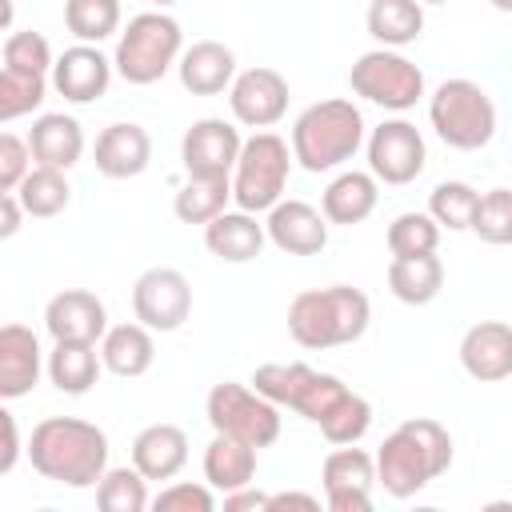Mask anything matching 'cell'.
Segmentation results:
<instances>
[{
	"instance_id": "obj_41",
	"label": "cell",
	"mask_w": 512,
	"mask_h": 512,
	"mask_svg": "<svg viewBox=\"0 0 512 512\" xmlns=\"http://www.w3.org/2000/svg\"><path fill=\"white\" fill-rule=\"evenodd\" d=\"M52 64H56L52 44H48L40 32L24 28V32H12V36L4 40V68H24V72H44V76H52Z\"/></svg>"
},
{
	"instance_id": "obj_26",
	"label": "cell",
	"mask_w": 512,
	"mask_h": 512,
	"mask_svg": "<svg viewBox=\"0 0 512 512\" xmlns=\"http://www.w3.org/2000/svg\"><path fill=\"white\" fill-rule=\"evenodd\" d=\"M100 360L112 376L120 380H136L152 368L156 360V340H152V328L140 324V320H124V324H112L100 340Z\"/></svg>"
},
{
	"instance_id": "obj_25",
	"label": "cell",
	"mask_w": 512,
	"mask_h": 512,
	"mask_svg": "<svg viewBox=\"0 0 512 512\" xmlns=\"http://www.w3.org/2000/svg\"><path fill=\"white\" fill-rule=\"evenodd\" d=\"M376 200H380V180L372 172L348 168V172L328 180V188L320 196V212L328 216V224L352 228V224H364L376 212Z\"/></svg>"
},
{
	"instance_id": "obj_8",
	"label": "cell",
	"mask_w": 512,
	"mask_h": 512,
	"mask_svg": "<svg viewBox=\"0 0 512 512\" xmlns=\"http://www.w3.org/2000/svg\"><path fill=\"white\" fill-rule=\"evenodd\" d=\"M248 384L256 392H264L272 404L292 408L308 424H320L348 396V384L340 376L320 372V368H308L300 360H292V364H260Z\"/></svg>"
},
{
	"instance_id": "obj_44",
	"label": "cell",
	"mask_w": 512,
	"mask_h": 512,
	"mask_svg": "<svg viewBox=\"0 0 512 512\" xmlns=\"http://www.w3.org/2000/svg\"><path fill=\"white\" fill-rule=\"evenodd\" d=\"M0 428H4V452H0V476H8L20 460V432H16V416L8 408H0Z\"/></svg>"
},
{
	"instance_id": "obj_49",
	"label": "cell",
	"mask_w": 512,
	"mask_h": 512,
	"mask_svg": "<svg viewBox=\"0 0 512 512\" xmlns=\"http://www.w3.org/2000/svg\"><path fill=\"white\" fill-rule=\"evenodd\" d=\"M148 4H156V8H168V4H176V0H148Z\"/></svg>"
},
{
	"instance_id": "obj_48",
	"label": "cell",
	"mask_w": 512,
	"mask_h": 512,
	"mask_svg": "<svg viewBox=\"0 0 512 512\" xmlns=\"http://www.w3.org/2000/svg\"><path fill=\"white\" fill-rule=\"evenodd\" d=\"M496 12H512V0H488Z\"/></svg>"
},
{
	"instance_id": "obj_30",
	"label": "cell",
	"mask_w": 512,
	"mask_h": 512,
	"mask_svg": "<svg viewBox=\"0 0 512 512\" xmlns=\"http://www.w3.org/2000/svg\"><path fill=\"white\" fill-rule=\"evenodd\" d=\"M444 288V264L436 252H424V256H392L388 264V292L400 300V304H432Z\"/></svg>"
},
{
	"instance_id": "obj_14",
	"label": "cell",
	"mask_w": 512,
	"mask_h": 512,
	"mask_svg": "<svg viewBox=\"0 0 512 512\" xmlns=\"http://www.w3.org/2000/svg\"><path fill=\"white\" fill-rule=\"evenodd\" d=\"M320 480L332 512H368L376 484V456L356 444H336L320 464Z\"/></svg>"
},
{
	"instance_id": "obj_20",
	"label": "cell",
	"mask_w": 512,
	"mask_h": 512,
	"mask_svg": "<svg viewBox=\"0 0 512 512\" xmlns=\"http://www.w3.org/2000/svg\"><path fill=\"white\" fill-rule=\"evenodd\" d=\"M92 160H96V172L100 176H108V180H132L152 160V136H148V128H140L132 120H116V124L100 128V136L92 144Z\"/></svg>"
},
{
	"instance_id": "obj_46",
	"label": "cell",
	"mask_w": 512,
	"mask_h": 512,
	"mask_svg": "<svg viewBox=\"0 0 512 512\" xmlns=\"http://www.w3.org/2000/svg\"><path fill=\"white\" fill-rule=\"evenodd\" d=\"M20 216H28L20 196L16 192H0V240H12L20 232Z\"/></svg>"
},
{
	"instance_id": "obj_34",
	"label": "cell",
	"mask_w": 512,
	"mask_h": 512,
	"mask_svg": "<svg viewBox=\"0 0 512 512\" xmlns=\"http://www.w3.org/2000/svg\"><path fill=\"white\" fill-rule=\"evenodd\" d=\"M476 208H480V192L468 180H440L428 192V212L448 232H472Z\"/></svg>"
},
{
	"instance_id": "obj_15",
	"label": "cell",
	"mask_w": 512,
	"mask_h": 512,
	"mask_svg": "<svg viewBox=\"0 0 512 512\" xmlns=\"http://www.w3.org/2000/svg\"><path fill=\"white\" fill-rule=\"evenodd\" d=\"M240 148H244V136L224 116H200L180 136V160L188 176H232Z\"/></svg>"
},
{
	"instance_id": "obj_24",
	"label": "cell",
	"mask_w": 512,
	"mask_h": 512,
	"mask_svg": "<svg viewBox=\"0 0 512 512\" xmlns=\"http://www.w3.org/2000/svg\"><path fill=\"white\" fill-rule=\"evenodd\" d=\"M28 148H32V160L44 164V168H76L80 156H84V128L76 116L68 112H44L32 120V132H28Z\"/></svg>"
},
{
	"instance_id": "obj_9",
	"label": "cell",
	"mask_w": 512,
	"mask_h": 512,
	"mask_svg": "<svg viewBox=\"0 0 512 512\" xmlns=\"http://www.w3.org/2000/svg\"><path fill=\"white\" fill-rule=\"evenodd\" d=\"M204 416L212 424V432L236 436L252 448H268L280 440V404H272L264 392H256L252 384L240 380H220L212 384L208 400H204Z\"/></svg>"
},
{
	"instance_id": "obj_27",
	"label": "cell",
	"mask_w": 512,
	"mask_h": 512,
	"mask_svg": "<svg viewBox=\"0 0 512 512\" xmlns=\"http://www.w3.org/2000/svg\"><path fill=\"white\" fill-rule=\"evenodd\" d=\"M132 464L148 480H172L188 464V436L176 424H148L132 440Z\"/></svg>"
},
{
	"instance_id": "obj_1",
	"label": "cell",
	"mask_w": 512,
	"mask_h": 512,
	"mask_svg": "<svg viewBox=\"0 0 512 512\" xmlns=\"http://www.w3.org/2000/svg\"><path fill=\"white\" fill-rule=\"evenodd\" d=\"M32 472L64 488H96L108 472V436L80 416H44L24 444Z\"/></svg>"
},
{
	"instance_id": "obj_10",
	"label": "cell",
	"mask_w": 512,
	"mask_h": 512,
	"mask_svg": "<svg viewBox=\"0 0 512 512\" xmlns=\"http://www.w3.org/2000/svg\"><path fill=\"white\" fill-rule=\"evenodd\" d=\"M348 88L384 112H408L424 100V72L400 56V48H372L348 68Z\"/></svg>"
},
{
	"instance_id": "obj_50",
	"label": "cell",
	"mask_w": 512,
	"mask_h": 512,
	"mask_svg": "<svg viewBox=\"0 0 512 512\" xmlns=\"http://www.w3.org/2000/svg\"><path fill=\"white\" fill-rule=\"evenodd\" d=\"M424 4H448V0H424Z\"/></svg>"
},
{
	"instance_id": "obj_11",
	"label": "cell",
	"mask_w": 512,
	"mask_h": 512,
	"mask_svg": "<svg viewBox=\"0 0 512 512\" xmlns=\"http://www.w3.org/2000/svg\"><path fill=\"white\" fill-rule=\"evenodd\" d=\"M364 152H368V172L380 184H392V188L412 184L428 164V144H424L420 128L404 116H392V120L376 124L364 140Z\"/></svg>"
},
{
	"instance_id": "obj_18",
	"label": "cell",
	"mask_w": 512,
	"mask_h": 512,
	"mask_svg": "<svg viewBox=\"0 0 512 512\" xmlns=\"http://www.w3.org/2000/svg\"><path fill=\"white\" fill-rule=\"evenodd\" d=\"M44 328L52 340H104L108 324V308L96 292L88 288H64L44 304Z\"/></svg>"
},
{
	"instance_id": "obj_6",
	"label": "cell",
	"mask_w": 512,
	"mask_h": 512,
	"mask_svg": "<svg viewBox=\"0 0 512 512\" xmlns=\"http://www.w3.org/2000/svg\"><path fill=\"white\" fill-rule=\"evenodd\" d=\"M428 124L448 148L480 152L496 136V104L484 84L468 76H452L436 84V92L428 96Z\"/></svg>"
},
{
	"instance_id": "obj_2",
	"label": "cell",
	"mask_w": 512,
	"mask_h": 512,
	"mask_svg": "<svg viewBox=\"0 0 512 512\" xmlns=\"http://www.w3.org/2000/svg\"><path fill=\"white\" fill-rule=\"evenodd\" d=\"M452 464V432L432 416H412L396 424L384 444L376 448V484L408 500L420 488H428L436 476H444Z\"/></svg>"
},
{
	"instance_id": "obj_36",
	"label": "cell",
	"mask_w": 512,
	"mask_h": 512,
	"mask_svg": "<svg viewBox=\"0 0 512 512\" xmlns=\"http://www.w3.org/2000/svg\"><path fill=\"white\" fill-rule=\"evenodd\" d=\"M52 76L44 72H24V68H0V120L12 124L28 112H36L48 96Z\"/></svg>"
},
{
	"instance_id": "obj_40",
	"label": "cell",
	"mask_w": 512,
	"mask_h": 512,
	"mask_svg": "<svg viewBox=\"0 0 512 512\" xmlns=\"http://www.w3.org/2000/svg\"><path fill=\"white\" fill-rule=\"evenodd\" d=\"M472 232L484 244H496V248L512 244V188H488V192H480V208H476Z\"/></svg>"
},
{
	"instance_id": "obj_3",
	"label": "cell",
	"mask_w": 512,
	"mask_h": 512,
	"mask_svg": "<svg viewBox=\"0 0 512 512\" xmlns=\"http://www.w3.org/2000/svg\"><path fill=\"white\" fill-rule=\"evenodd\" d=\"M372 304L352 284H328L296 292L288 304V336L308 352H328L340 344H356L368 332Z\"/></svg>"
},
{
	"instance_id": "obj_23",
	"label": "cell",
	"mask_w": 512,
	"mask_h": 512,
	"mask_svg": "<svg viewBox=\"0 0 512 512\" xmlns=\"http://www.w3.org/2000/svg\"><path fill=\"white\" fill-rule=\"evenodd\" d=\"M264 244H268V228L256 220V212L236 208L204 224V248L224 264H248L264 252Z\"/></svg>"
},
{
	"instance_id": "obj_33",
	"label": "cell",
	"mask_w": 512,
	"mask_h": 512,
	"mask_svg": "<svg viewBox=\"0 0 512 512\" xmlns=\"http://www.w3.org/2000/svg\"><path fill=\"white\" fill-rule=\"evenodd\" d=\"M16 196H20V204H24L28 216L52 220V216H60V212L72 204V184H68L64 168H44V164H36V168L20 180Z\"/></svg>"
},
{
	"instance_id": "obj_5",
	"label": "cell",
	"mask_w": 512,
	"mask_h": 512,
	"mask_svg": "<svg viewBox=\"0 0 512 512\" xmlns=\"http://www.w3.org/2000/svg\"><path fill=\"white\" fill-rule=\"evenodd\" d=\"M184 56V32H180V20L168 16L164 8L156 12H140L132 16L120 36H116V52H112V64H116V76L124 84H136V88H148L156 80H164Z\"/></svg>"
},
{
	"instance_id": "obj_39",
	"label": "cell",
	"mask_w": 512,
	"mask_h": 512,
	"mask_svg": "<svg viewBox=\"0 0 512 512\" xmlns=\"http://www.w3.org/2000/svg\"><path fill=\"white\" fill-rule=\"evenodd\" d=\"M316 428H320V436H324L328 444H360L364 432L372 428V404H368L360 392L348 388V396H344Z\"/></svg>"
},
{
	"instance_id": "obj_4",
	"label": "cell",
	"mask_w": 512,
	"mask_h": 512,
	"mask_svg": "<svg viewBox=\"0 0 512 512\" xmlns=\"http://www.w3.org/2000/svg\"><path fill=\"white\" fill-rule=\"evenodd\" d=\"M364 140V116L344 96L308 104L292 124V156L304 172H332L348 164Z\"/></svg>"
},
{
	"instance_id": "obj_42",
	"label": "cell",
	"mask_w": 512,
	"mask_h": 512,
	"mask_svg": "<svg viewBox=\"0 0 512 512\" xmlns=\"http://www.w3.org/2000/svg\"><path fill=\"white\" fill-rule=\"evenodd\" d=\"M152 508L156 512H212L216 508V496H212V484H192V480H176L168 488H160L152 496Z\"/></svg>"
},
{
	"instance_id": "obj_21",
	"label": "cell",
	"mask_w": 512,
	"mask_h": 512,
	"mask_svg": "<svg viewBox=\"0 0 512 512\" xmlns=\"http://www.w3.org/2000/svg\"><path fill=\"white\" fill-rule=\"evenodd\" d=\"M44 352L40 340L28 324H4L0 328V396L20 400L40 384L44 372Z\"/></svg>"
},
{
	"instance_id": "obj_12",
	"label": "cell",
	"mask_w": 512,
	"mask_h": 512,
	"mask_svg": "<svg viewBox=\"0 0 512 512\" xmlns=\"http://www.w3.org/2000/svg\"><path fill=\"white\" fill-rule=\"evenodd\" d=\"M132 316L152 332H176L192 316V284L180 268L156 264L132 284Z\"/></svg>"
},
{
	"instance_id": "obj_32",
	"label": "cell",
	"mask_w": 512,
	"mask_h": 512,
	"mask_svg": "<svg viewBox=\"0 0 512 512\" xmlns=\"http://www.w3.org/2000/svg\"><path fill=\"white\" fill-rule=\"evenodd\" d=\"M232 200V176H188L172 200V212L180 224H208L220 212H228Z\"/></svg>"
},
{
	"instance_id": "obj_17",
	"label": "cell",
	"mask_w": 512,
	"mask_h": 512,
	"mask_svg": "<svg viewBox=\"0 0 512 512\" xmlns=\"http://www.w3.org/2000/svg\"><path fill=\"white\" fill-rule=\"evenodd\" d=\"M268 240L288 256H316L328 248V216L308 200H280L268 208Z\"/></svg>"
},
{
	"instance_id": "obj_29",
	"label": "cell",
	"mask_w": 512,
	"mask_h": 512,
	"mask_svg": "<svg viewBox=\"0 0 512 512\" xmlns=\"http://www.w3.org/2000/svg\"><path fill=\"white\" fill-rule=\"evenodd\" d=\"M256 452L260 448H252V444H244L236 436L212 432V440L204 448V480L216 492H236V488L252 484V476H256Z\"/></svg>"
},
{
	"instance_id": "obj_35",
	"label": "cell",
	"mask_w": 512,
	"mask_h": 512,
	"mask_svg": "<svg viewBox=\"0 0 512 512\" xmlns=\"http://www.w3.org/2000/svg\"><path fill=\"white\" fill-rule=\"evenodd\" d=\"M64 28L80 44H100L120 32V0H64Z\"/></svg>"
},
{
	"instance_id": "obj_19",
	"label": "cell",
	"mask_w": 512,
	"mask_h": 512,
	"mask_svg": "<svg viewBox=\"0 0 512 512\" xmlns=\"http://www.w3.org/2000/svg\"><path fill=\"white\" fill-rule=\"evenodd\" d=\"M460 368L480 380L496 384L512 376V324L504 320H480L460 336Z\"/></svg>"
},
{
	"instance_id": "obj_38",
	"label": "cell",
	"mask_w": 512,
	"mask_h": 512,
	"mask_svg": "<svg viewBox=\"0 0 512 512\" xmlns=\"http://www.w3.org/2000/svg\"><path fill=\"white\" fill-rule=\"evenodd\" d=\"M388 252L392 256H424L436 252L440 244V224L432 220V212H400L388 224Z\"/></svg>"
},
{
	"instance_id": "obj_37",
	"label": "cell",
	"mask_w": 512,
	"mask_h": 512,
	"mask_svg": "<svg viewBox=\"0 0 512 512\" xmlns=\"http://www.w3.org/2000/svg\"><path fill=\"white\" fill-rule=\"evenodd\" d=\"M96 504L104 512H144L152 508V496H148V476L132 464L124 468H108L96 484Z\"/></svg>"
},
{
	"instance_id": "obj_28",
	"label": "cell",
	"mask_w": 512,
	"mask_h": 512,
	"mask_svg": "<svg viewBox=\"0 0 512 512\" xmlns=\"http://www.w3.org/2000/svg\"><path fill=\"white\" fill-rule=\"evenodd\" d=\"M104 372L100 348L88 340H52L48 352V380L64 392V396H84Z\"/></svg>"
},
{
	"instance_id": "obj_45",
	"label": "cell",
	"mask_w": 512,
	"mask_h": 512,
	"mask_svg": "<svg viewBox=\"0 0 512 512\" xmlns=\"http://www.w3.org/2000/svg\"><path fill=\"white\" fill-rule=\"evenodd\" d=\"M224 512H268V496L244 484L236 492H224Z\"/></svg>"
},
{
	"instance_id": "obj_16",
	"label": "cell",
	"mask_w": 512,
	"mask_h": 512,
	"mask_svg": "<svg viewBox=\"0 0 512 512\" xmlns=\"http://www.w3.org/2000/svg\"><path fill=\"white\" fill-rule=\"evenodd\" d=\"M112 56L100 52V44H72L52 64V88L72 104H92L112 84Z\"/></svg>"
},
{
	"instance_id": "obj_31",
	"label": "cell",
	"mask_w": 512,
	"mask_h": 512,
	"mask_svg": "<svg viewBox=\"0 0 512 512\" xmlns=\"http://www.w3.org/2000/svg\"><path fill=\"white\" fill-rule=\"evenodd\" d=\"M364 28L380 48L416 44L424 32V0H372L364 12Z\"/></svg>"
},
{
	"instance_id": "obj_13",
	"label": "cell",
	"mask_w": 512,
	"mask_h": 512,
	"mask_svg": "<svg viewBox=\"0 0 512 512\" xmlns=\"http://www.w3.org/2000/svg\"><path fill=\"white\" fill-rule=\"evenodd\" d=\"M288 80L268 68V64H256V68H244L236 72L232 88H228V108H232V120L244 124V128H272L284 120L288 112Z\"/></svg>"
},
{
	"instance_id": "obj_7",
	"label": "cell",
	"mask_w": 512,
	"mask_h": 512,
	"mask_svg": "<svg viewBox=\"0 0 512 512\" xmlns=\"http://www.w3.org/2000/svg\"><path fill=\"white\" fill-rule=\"evenodd\" d=\"M292 144L276 132H252L240 148V160L232 168V200L244 212H268L284 200L288 176H292Z\"/></svg>"
},
{
	"instance_id": "obj_47",
	"label": "cell",
	"mask_w": 512,
	"mask_h": 512,
	"mask_svg": "<svg viewBox=\"0 0 512 512\" xmlns=\"http://www.w3.org/2000/svg\"><path fill=\"white\" fill-rule=\"evenodd\" d=\"M280 508H320V496H312V492H272L268 512H280Z\"/></svg>"
},
{
	"instance_id": "obj_43",
	"label": "cell",
	"mask_w": 512,
	"mask_h": 512,
	"mask_svg": "<svg viewBox=\"0 0 512 512\" xmlns=\"http://www.w3.org/2000/svg\"><path fill=\"white\" fill-rule=\"evenodd\" d=\"M36 168L28 140H20L16 132H0V192H16L20 180Z\"/></svg>"
},
{
	"instance_id": "obj_22",
	"label": "cell",
	"mask_w": 512,
	"mask_h": 512,
	"mask_svg": "<svg viewBox=\"0 0 512 512\" xmlns=\"http://www.w3.org/2000/svg\"><path fill=\"white\" fill-rule=\"evenodd\" d=\"M176 72H180L184 92H192V96H220L236 80V52L228 44H220V40H196V44L184 48Z\"/></svg>"
}]
</instances>
